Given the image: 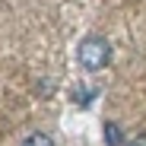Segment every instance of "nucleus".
I'll use <instances>...</instances> for the list:
<instances>
[{
  "mask_svg": "<svg viewBox=\"0 0 146 146\" xmlns=\"http://www.w3.org/2000/svg\"><path fill=\"white\" fill-rule=\"evenodd\" d=\"M76 57H80V64H83L86 70H102V67H108V60H111V48H108L105 38L89 35V38L80 41Z\"/></svg>",
  "mask_w": 146,
  "mask_h": 146,
  "instance_id": "nucleus-1",
  "label": "nucleus"
},
{
  "mask_svg": "<svg viewBox=\"0 0 146 146\" xmlns=\"http://www.w3.org/2000/svg\"><path fill=\"white\" fill-rule=\"evenodd\" d=\"M105 143L108 146H121L124 143V133H121V127L114 124V121H105Z\"/></svg>",
  "mask_w": 146,
  "mask_h": 146,
  "instance_id": "nucleus-2",
  "label": "nucleus"
},
{
  "mask_svg": "<svg viewBox=\"0 0 146 146\" xmlns=\"http://www.w3.org/2000/svg\"><path fill=\"white\" fill-rule=\"evenodd\" d=\"M92 95H95L92 86H76V92H73V102H76V105H89V102H92Z\"/></svg>",
  "mask_w": 146,
  "mask_h": 146,
  "instance_id": "nucleus-3",
  "label": "nucleus"
},
{
  "mask_svg": "<svg viewBox=\"0 0 146 146\" xmlns=\"http://www.w3.org/2000/svg\"><path fill=\"white\" fill-rule=\"evenodd\" d=\"M22 146H54V140L48 137V133H32V137L22 140Z\"/></svg>",
  "mask_w": 146,
  "mask_h": 146,
  "instance_id": "nucleus-4",
  "label": "nucleus"
},
{
  "mask_svg": "<svg viewBox=\"0 0 146 146\" xmlns=\"http://www.w3.org/2000/svg\"><path fill=\"white\" fill-rule=\"evenodd\" d=\"M127 146H146V133H140V137H133Z\"/></svg>",
  "mask_w": 146,
  "mask_h": 146,
  "instance_id": "nucleus-5",
  "label": "nucleus"
}]
</instances>
